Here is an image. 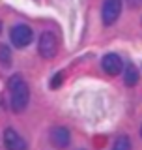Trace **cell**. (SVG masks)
Wrapping results in <instances>:
<instances>
[{
	"instance_id": "6da1fadb",
	"label": "cell",
	"mask_w": 142,
	"mask_h": 150,
	"mask_svg": "<svg viewBox=\"0 0 142 150\" xmlns=\"http://www.w3.org/2000/svg\"><path fill=\"white\" fill-rule=\"evenodd\" d=\"M9 98H11V109L15 112H22L30 101V88L21 75H13L9 79Z\"/></svg>"
},
{
	"instance_id": "7a4b0ae2",
	"label": "cell",
	"mask_w": 142,
	"mask_h": 150,
	"mask_svg": "<svg viewBox=\"0 0 142 150\" xmlns=\"http://www.w3.org/2000/svg\"><path fill=\"white\" fill-rule=\"evenodd\" d=\"M37 51L43 58H54L58 53V40L53 32H43L39 38V43H37Z\"/></svg>"
},
{
	"instance_id": "3957f363",
	"label": "cell",
	"mask_w": 142,
	"mask_h": 150,
	"mask_svg": "<svg viewBox=\"0 0 142 150\" xmlns=\"http://www.w3.org/2000/svg\"><path fill=\"white\" fill-rule=\"evenodd\" d=\"M9 38H11V43L19 47V49H22V47L30 45L32 38H34V34H32V28L26 26V25H15L11 28V32H9Z\"/></svg>"
},
{
	"instance_id": "277c9868",
	"label": "cell",
	"mask_w": 142,
	"mask_h": 150,
	"mask_svg": "<svg viewBox=\"0 0 142 150\" xmlns=\"http://www.w3.org/2000/svg\"><path fill=\"white\" fill-rule=\"evenodd\" d=\"M120 13H122V0H105L101 15H103V23L107 26L114 25L118 21V17H120Z\"/></svg>"
},
{
	"instance_id": "5b68a950",
	"label": "cell",
	"mask_w": 142,
	"mask_h": 150,
	"mask_svg": "<svg viewBox=\"0 0 142 150\" xmlns=\"http://www.w3.org/2000/svg\"><path fill=\"white\" fill-rule=\"evenodd\" d=\"M49 139H51V143H53L56 148H65L69 144V141H71V135H69L67 128H64V126H56V128L51 129Z\"/></svg>"
},
{
	"instance_id": "8992f818",
	"label": "cell",
	"mask_w": 142,
	"mask_h": 150,
	"mask_svg": "<svg viewBox=\"0 0 142 150\" xmlns=\"http://www.w3.org/2000/svg\"><path fill=\"white\" fill-rule=\"evenodd\" d=\"M101 66H103V69H105V73H108V75H120L122 68H124V62H122V58L118 54L108 53V54L103 56Z\"/></svg>"
},
{
	"instance_id": "52a82bcc",
	"label": "cell",
	"mask_w": 142,
	"mask_h": 150,
	"mask_svg": "<svg viewBox=\"0 0 142 150\" xmlns=\"http://www.w3.org/2000/svg\"><path fill=\"white\" fill-rule=\"evenodd\" d=\"M4 146L8 150H26V143L15 129L8 128L4 131Z\"/></svg>"
},
{
	"instance_id": "ba28073f",
	"label": "cell",
	"mask_w": 142,
	"mask_h": 150,
	"mask_svg": "<svg viewBox=\"0 0 142 150\" xmlns=\"http://www.w3.org/2000/svg\"><path fill=\"white\" fill-rule=\"evenodd\" d=\"M124 83L127 86H135V84L138 83V69H136L133 64H127V68L124 71Z\"/></svg>"
},
{
	"instance_id": "9c48e42d",
	"label": "cell",
	"mask_w": 142,
	"mask_h": 150,
	"mask_svg": "<svg viewBox=\"0 0 142 150\" xmlns=\"http://www.w3.org/2000/svg\"><path fill=\"white\" fill-rule=\"evenodd\" d=\"M112 150H133V146H131V141L127 135H120L114 144H112Z\"/></svg>"
},
{
	"instance_id": "30bf717a",
	"label": "cell",
	"mask_w": 142,
	"mask_h": 150,
	"mask_svg": "<svg viewBox=\"0 0 142 150\" xmlns=\"http://www.w3.org/2000/svg\"><path fill=\"white\" fill-rule=\"evenodd\" d=\"M0 64L6 66V68L11 64V51L6 45H0Z\"/></svg>"
},
{
	"instance_id": "8fae6325",
	"label": "cell",
	"mask_w": 142,
	"mask_h": 150,
	"mask_svg": "<svg viewBox=\"0 0 142 150\" xmlns=\"http://www.w3.org/2000/svg\"><path fill=\"white\" fill-rule=\"evenodd\" d=\"M62 81H64V71H58V73L54 75V79L51 81V86H53V88H58L60 84H62Z\"/></svg>"
},
{
	"instance_id": "7c38bea8",
	"label": "cell",
	"mask_w": 142,
	"mask_h": 150,
	"mask_svg": "<svg viewBox=\"0 0 142 150\" xmlns=\"http://www.w3.org/2000/svg\"><path fill=\"white\" fill-rule=\"evenodd\" d=\"M129 6H131V8H136V6H142V0H129Z\"/></svg>"
},
{
	"instance_id": "4fadbf2b",
	"label": "cell",
	"mask_w": 142,
	"mask_h": 150,
	"mask_svg": "<svg viewBox=\"0 0 142 150\" xmlns=\"http://www.w3.org/2000/svg\"><path fill=\"white\" fill-rule=\"evenodd\" d=\"M140 135H142V128H140Z\"/></svg>"
}]
</instances>
